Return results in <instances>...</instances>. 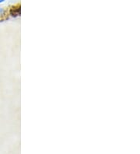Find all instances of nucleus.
<instances>
[{
  "label": "nucleus",
  "mask_w": 140,
  "mask_h": 154,
  "mask_svg": "<svg viewBox=\"0 0 140 154\" xmlns=\"http://www.w3.org/2000/svg\"><path fill=\"white\" fill-rule=\"evenodd\" d=\"M5 13V10L4 9H2V8H0V17L2 16H3Z\"/></svg>",
  "instance_id": "f257e3e1"
},
{
  "label": "nucleus",
  "mask_w": 140,
  "mask_h": 154,
  "mask_svg": "<svg viewBox=\"0 0 140 154\" xmlns=\"http://www.w3.org/2000/svg\"><path fill=\"white\" fill-rule=\"evenodd\" d=\"M5 0H0V3H1V2H4Z\"/></svg>",
  "instance_id": "f03ea898"
}]
</instances>
